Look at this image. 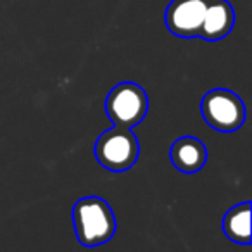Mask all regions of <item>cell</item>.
<instances>
[{
	"instance_id": "obj_1",
	"label": "cell",
	"mask_w": 252,
	"mask_h": 252,
	"mask_svg": "<svg viewBox=\"0 0 252 252\" xmlns=\"http://www.w3.org/2000/svg\"><path fill=\"white\" fill-rule=\"evenodd\" d=\"M73 226L76 238L85 247L107 244L116 233V218L111 206L97 195L83 197L73 207Z\"/></svg>"
},
{
	"instance_id": "obj_2",
	"label": "cell",
	"mask_w": 252,
	"mask_h": 252,
	"mask_svg": "<svg viewBox=\"0 0 252 252\" xmlns=\"http://www.w3.org/2000/svg\"><path fill=\"white\" fill-rule=\"evenodd\" d=\"M140 145L137 135L126 126H112L95 142V159L112 173L130 169L137 162Z\"/></svg>"
},
{
	"instance_id": "obj_3",
	"label": "cell",
	"mask_w": 252,
	"mask_h": 252,
	"mask_svg": "<svg viewBox=\"0 0 252 252\" xmlns=\"http://www.w3.org/2000/svg\"><path fill=\"white\" fill-rule=\"evenodd\" d=\"M149 111V97L137 83L123 81L109 92L105 98V112L112 125L133 128L142 123Z\"/></svg>"
},
{
	"instance_id": "obj_4",
	"label": "cell",
	"mask_w": 252,
	"mask_h": 252,
	"mask_svg": "<svg viewBox=\"0 0 252 252\" xmlns=\"http://www.w3.org/2000/svg\"><path fill=\"white\" fill-rule=\"evenodd\" d=\"M200 111L206 123L218 131L231 133L245 121V105L237 94L226 88H213L202 97Z\"/></svg>"
},
{
	"instance_id": "obj_5",
	"label": "cell",
	"mask_w": 252,
	"mask_h": 252,
	"mask_svg": "<svg viewBox=\"0 0 252 252\" xmlns=\"http://www.w3.org/2000/svg\"><path fill=\"white\" fill-rule=\"evenodd\" d=\"M209 0H171L164 12L166 28L176 36H199L202 19Z\"/></svg>"
},
{
	"instance_id": "obj_6",
	"label": "cell",
	"mask_w": 252,
	"mask_h": 252,
	"mask_svg": "<svg viewBox=\"0 0 252 252\" xmlns=\"http://www.w3.org/2000/svg\"><path fill=\"white\" fill-rule=\"evenodd\" d=\"M235 25V12L228 0H209L199 36L204 40L224 38Z\"/></svg>"
},
{
	"instance_id": "obj_7",
	"label": "cell",
	"mask_w": 252,
	"mask_h": 252,
	"mask_svg": "<svg viewBox=\"0 0 252 252\" xmlns=\"http://www.w3.org/2000/svg\"><path fill=\"white\" fill-rule=\"evenodd\" d=\"M169 159L180 173H197L207 161V149L195 137H180L169 151Z\"/></svg>"
},
{
	"instance_id": "obj_8",
	"label": "cell",
	"mask_w": 252,
	"mask_h": 252,
	"mask_svg": "<svg viewBox=\"0 0 252 252\" xmlns=\"http://www.w3.org/2000/svg\"><path fill=\"white\" fill-rule=\"evenodd\" d=\"M251 202L237 204L226 211L223 218V231L231 242L242 245L251 244Z\"/></svg>"
}]
</instances>
